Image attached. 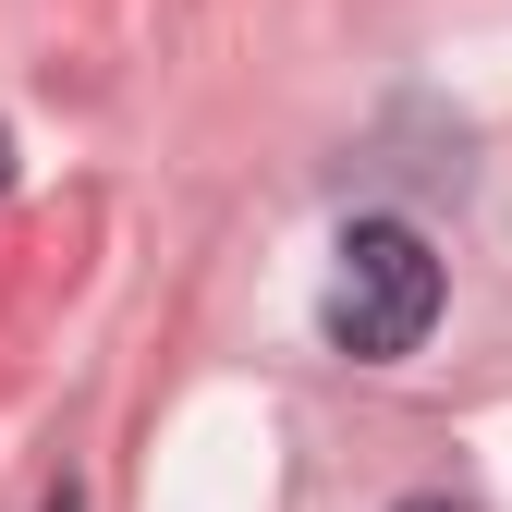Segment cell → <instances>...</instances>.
<instances>
[{
	"label": "cell",
	"instance_id": "6da1fadb",
	"mask_svg": "<svg viewBox=\"0 0 512 512\" xmlns=\"http://www.w3.org/2000/svg\"><path fill=\"white\" fill-rule=\"evenodd\" d=\"M317 317H330V342L354 366H403L427 342V317H439V256H427V232L415 220H354Z\"/></svg>",
	"mask_w": 512,
	"mask_h": 512
},
{
	"label": "cell",
	"instance_id": "7a4b0ae2",
	"mask_svg": "<svg viewBox=\"0 0 512 512\" xmlns=\"http://www.w3.org/2000/svg\"><path fill=\"white\" fill-rule=\"evenodd\" d=\"M403 512H464V500H403Z\"/></svg>",
	"mask_w": 512,
	"mask_h": 512
},
{
	"label": "cell",
	"instance_id": "3957f363",
	"mask_svg": "<svg viewBox=\"0 0 512 512\" xmlns=\"http://www.w3.org/2000/svg\"><path fill=\"white\" fill-rule=\"evenodd\" d=\"M0 183H13V135H0Z\"/></svg>",
	"mask_w": 512,
	"mask_h": 512
},
{
	"label": "cell",
	"instance_id": "277c9868",
	"mask_svg": "<svg viewBox=\"0 0 512 512\" xmlns=\"http://www.w3.org/2000/svg\"><path fill=\"white\" fill-rule=\"evenodd\" d=\"M49 512H74V488H61V500H49Z\"/></svg>",
	"mask_w": 512,
	"mask_h": 512
}]
</instances>
